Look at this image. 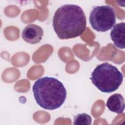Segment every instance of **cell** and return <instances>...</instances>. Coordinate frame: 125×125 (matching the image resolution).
<instances>
[{
	"label": "cell",
	"instance_id": "7a4b0ae2",
	"mask_svg": "<svg viewBox=\"0 0 125 125\" xmlns=\"http://www.w3.org/2000/svg\"><path fill=\"white\" fill-rule=\"evenodd\" d=\"M37 104L47 110H54L60 107L64 103L66 90L59 80L50 77H44L37 80L32 87Z\"/></svg>",
	"mask_w": 125,
	"mask_h": 125
},
{
	"label": "cell",
	"instance_id": "6da1fadb",
	"mask_svg": "<svg viewBox=\"0 0 125 125\" xmlns=\"http://www.w3.org/2000/svg\"><path fill=\"white\" fill-rule=\"evenodd\" d=\"M52 24L59 39H69L83 34L86 26V19L84 11L80 6L66 4L56 11Z\"/></svg>",
	"mask_w": 125,
	"mask_h": 125
},
{
	"label": "cell",
	"instance_id": "8992f818",
	"mask_svg": "<svg viewBox=\"0 0 125 125\" xmlns=\"http://www.w3.org/2000/svg\"><path fill=\"white\" fill-rule=\"evenodd\" d=\"M125 22H121L115 25L110 32V35L114 44L120 49L125 48Z\"/></svg>",
	"mask_w": 125,
	"mask_h": 125
},
{
	"label": "cell",
	"instance_id": "277c9868",
	"mask_svg": "<svg viewBox=\"0 0 125 125\" xmlns=\"http://www.w3.org/2000/svg\"><path fill=\"white\" fill-rule=\"evenodd\" d=\"M116 18L114 9L109 5L94 6L90 12L89 22L98 32H104L115 25Z\"/></svg>",
	"mask_w": 125,
	"mask_h": 125
},
{
	"label": "cell",
	"instance_id": "ba28073f",
	"mask_svg": "<svg viewBox=\"0 0 125 125\" xmlns=\"http://www.w3.org/2000/svg\"><path fill=\"white\" fill-rule=\"evenodd\" d=\"M91 122V116L85 113L78 114L74 117L73 124L75 125H90Z\"/></svg>",
	"mask_w": 125,
	"mask_h": 125
},
{
	"label": "cell",
	"instance_id": "3957f363",
	"mask_svg": "<svg viewBox=\"0 0 125 125\" xmlns=\"http://www.w3.org/2000/svg\"><path fill=\"white\" fill-rule=\"evenodd\" d=\"M90 80L100 91L111 93L121 85L123 75L116 66L105 62L95 68L91 73Z\"/></svg>",
	"mask_w": 125,
	"mask_h": 125
},
{
	"label": "cell",
	"instance_id": "5b68a950",
	"mask_svg": "<svg viewBox=\"0 0 125 125\" xmlns=\"http://www.w3.org/2000/svg\"><path fill=\"white\" fill-rule=\"evenodd\" d=\"M43 31L42 27L34 24L27 25L23 30L21 36L23 40L30 44H36L40 42L42 39Z\"/></svg>",
	"mask_w": 125,
	"mask_h": 125
},
{
	"label": "cell",
	"instance_id": "52a82bcc",
	"mask_svg": "<svg viewBox=\"0 0 125 125\" xmlns=\"http://www.w3.org/2000/svg\"><path fill=\"white\" fill-rule=\"evenodd\" d=\"M106 106L112 112L117 114L123 113L125 109V101L123 96L119 93L112 95L107 99Z\"/></svg>",
	"mask_w": 125,
	"mask_h": 125
}]
</instances>
